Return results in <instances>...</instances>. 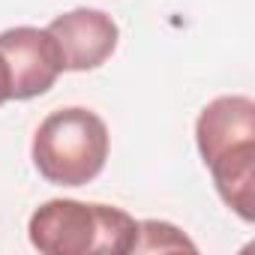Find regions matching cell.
Instances as JSON below:
<instances>
[{
	"mask_svg": "<svg viewBox=\"0 0 255 255\" xmlns=\"http://www.w3.org/2000/svg\"><path fill=\"white\" fill-rule=\"evenodd\" d=\"M138 231L150 234V243H141L138 249H195L174 225L168 222H138Z\"/></svg>",
	"mask_w": 255,
	"mask_h": 255,
	"instance_id": "6",
	"label": "cell"
},
{
	"mask_svg": "<svg viewBox=\"0 0 255 255\" xmlns=\"http://www.w3.org/2000/svg\"><path fill=\"white\" fill-rule=\"evenodd\" d=\"M0 57L9 72V99H33L54 87L63 72L60 48L48 30L9 27L0 33Z\"/></svg>",
	"mask_w": 255,
	"mask_h": 255,
	"instance_id": "4",
	"label": "cell"
},
{
	"mask_svg": "<svg viewBox=\"0 0 255 255\" xmlns=\"http://www.w3.org/2000/svg\"><path fill=\"white\" fill-rule=\"evenodd\" d=\"M195 141L213 174L219 198L243 219L255 216V102L249 96L213 99L195 123Z\"/></svg>",
	"mask_w": 255,
	"mask_h": 255,
	"instance_id": "1",
	"label": "cell"
},
{
	"mask_svg": "<svg viewBox=\"0 0 255 255\" xmlns=\"http://www.w3.org/2000/svg\"><path fill=\"white\" fill-rule=\"evenodd\" d=\"M45 30L54 36L63 69L69 72H87L102 66L114 54L120 39L114 18L105 15L102 9H87V6L57 15Z\"/></svg>",
	"mask_w": 255,
	"mask_h": 255,
	"instance_id": "5",
	"label": "cell"
},
{
	"mask_svg": "<svg viewBox=\"0 0 255 255\" xmlns=\"http://www.w3.org/2000/svg\"><path fill=\"white\" fill-rule=\"evenodd\" d=\"M27 234L33 249L45 255H123L138 243V222L120 207L54 198L33 210Z\"/></svg>",
	"mask_w": 255,
	"mask_h": 255,
	"instance_id": "2",
	"label": "cell"
},
{
	"mask_svg": "<svg viewBox=\"0 0 255 255\" xmlns=\"http://www.w3.org/2000/svg\"><path fill=\"white\" fill-rule=\"evenodd\" d=\"M33 165L54 186H84L105 168L108 126L87 108L51 111L33 135Z\"/></svg>",
	"mask_w": 255,
	"mask_h": 255,
	"instance_id": "3",
	"label": "cell"
},
{
	"mask_svg": "<svg viewBox=\"0 0 255 255\" xmlns=\"http://www.w3.org/2000/svg\"><path fill=\"white\" fill-rule=\"evenodd\" d=\"M9 102V72H6V63L0 57V105Z\"/></svg>",
	"mask_w": 255,
	"mask_h": 255,
	"instance_id": "7",
	"label": "cell"
}]
</instances>
